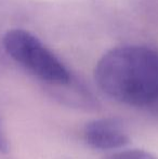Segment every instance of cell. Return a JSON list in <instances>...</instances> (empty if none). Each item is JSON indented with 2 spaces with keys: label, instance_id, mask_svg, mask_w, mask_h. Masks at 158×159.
Returning a JSON list of instances; mask_svg holds the SVG:
<instances>
[{
  "label": "cell",
  "instance_id": "cell-5",
  "mask_svg": "<svg viewBox=\"0 0 158 159\" xmlns=\"http://www.w3.org/2000/svg\"><path fill=\"white\" fill-rule=\"evenodd\" d=\"M10 151V144H9L8 136L6 134V131L2 126V122L0 121V153L8 154Z\"/></svg>",
  "mask_w": 158,
  "mask_h": 159
},
{
  "label": "cell",
  "instance_id": "cell-3",
  "mask_svg": "<svg viewBox=\"0 0 158 159\" xmlns=\"http://www.w3.org/2000/svg\"><path fill=\"white\" fill-rule=\"evenodd\" d=\"M84 140L94 149L112 152L126 148L130 142L124 126L115 118H99L88 122L84 128Z\"/></svg>",
  "mask_w": 158,
  "mask_h": 159
},
{
  "label": "cell",
  "instance_id": "cell-1",
  "mask_svg": "<svg viewBox=\"0 0 158 159\" xmlns=\"http://www.w3.org/2000/svg\"><path fill=\"white\" fill-rule=\"evenodd\" d=\"M101 91L120 104L158 106V52L143 46L117 47L106 52L94 69Z\"/></svg>",
  "mask_w": 158,
  "mask_h": 159
},
{
  "label": "cell",
  "instance_id": "cell-2",
  "mask_svg": "<svg viewBox=\"0 0 158 159\" xmlns=\"http://www.w3.org/2000/svg\"><path fill=\"white\" fill-rule=\"evenodd\" d=\"M7 53L28 71L51 84H70V70L43 43L24 30H11L3 37Z\"/></svg>",
  "mask_w": 158,
  "mask_h": 159
},
{
  "label": "cell",
  "instance_id": "cell-4",
  "mask_svg": "<svg viewBox=\"0 0 158 159\" xmlns=\"http://www.w3.org/2000/svg\"><path fill=\"white\" fill-rule=\"evenodd\" d=\"M104 159H158L153 153L140 148H124L111 153Z\"/></svg>",
  "mask_w": 158,
  "mask_h": 159
}]
</instances>
